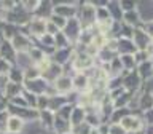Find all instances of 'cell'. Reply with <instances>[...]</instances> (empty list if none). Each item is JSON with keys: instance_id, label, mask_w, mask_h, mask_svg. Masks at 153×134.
I'll return each mask as SVG.
<instances>
[{"instance_id": "obj_32", "label": "cell", "mask_w": 153, "mask_h": 134, "mask_svg": "<svg viewBox=\"0 0 153 134\" xmlns=\"http://www.w3.org/2000/svg\"><path fill=\"white\" fill-rule=\"evenodd\" d=\"M10 70H11V64L0 57V75H8Z\"/></svg>"}, {"instance_id": "obj_11", "label": "cell", "mask_w": 153, "mask_h": 134, "mask_svg": "<svg viewBox=\"0 0 153 134\" xmlns=\"http://www.w3.org/2000/svg\"><path fill=\"white\" fill-rule=\"evenodd\" d=\"M11 46L14 51L18 53H26L27 50H30V43L29 38L24 34H14V37L11 38Z\"/></svg>"}, {"instance_id": "obj_18", "label": "cell", "mask_w": 153, "mask_h": 134, "mask_svg": "<svg viewBox=\"0 0 153 134\" xmlns=\"http://www.w3.org/2000/svg\"><path fill=\"white\" fill-rule=\"evenodd\" d=\"M38 120H40V124L45 129H53V121H54V113L51 110H40L38 112Z\"/></svg>"}, {"instance_id": "obj_2", "label": "cell", "mask_w": 153, "mask_h": 134, "mask_svg": "<svg viewBox=\"0 0 153 134\" xmlns=\"http://www.w3.org/2000/svg\"><path fill=\"white\" fill-rule=\"evenodd\" d=\"M120 124H121V128L126 131V134H139L142 133V129L145 128V124H143L142 121V117H137V115H132L129 113L126 115L121 121H120Z\"/></svg>"}, {"instance_id": "obj_8", "label": "cell", "mask_w": 153, "mask_h": 134, "mask_svg": "<svg viewBox=\"0 0 153 134\" xmlns=\"http://www.w3.org/2000/svg\"><path fill=\"white\" fill-rule=\"evenodd\" d=\"M72 83H74V89L76 93H86L89 89V77L85 72H76L72 77Z\"/></svg>"}, {"instance_id": "obj_36", "label": "cell", "mask_w": 153, "mask_h": 134, "mask_svg": "<svg viewBox=\"0 0 153 134\" xmlns=\"http://www.w3.org/2000/svg\"><path fill=\"white\" fill-rule=\"evenodd\" d=\"M65 134H74V133H72V131H70V133H65Z\"/></svg>"}, {"instance_id": "obj_34", "label": "cell", "mask_w": 153, "mask_h": 134, "mask_svg": "<svg viewBox=\"0 0 153 134\" xmlns=\"http://www.w3.org/2000/svg\"><path fill=\"white\" fill-rule=\"evenodd\" d=\"M38 3L40 2H22V8L26 10V11H35Z\"/></svg>"}, {"instance_id": "obj_7", "label": "cell", "mask_w": 153, "mask_h": 134, "mask_svg": "<svg viewBox=\"0 0 153 134\" xmlns=\"http://www.w3.org/2000/svg\"><path fill=\"white\" fill-rule=\"evenodd\" d=\"M132 43L137 48V51H145V48L152 43V38L142 31L140 27L134 29V35H132Z\"/></svg>"}, {"instance_id": "obj_31", "label": "cell", "mask_w": 153, "mask_h": 134, "mask_svg": "<svg viewBox=\"0 0 153 134\" xmlns=\"http://www.w3.org/2000/svg\"><path fill=\"white\" fill-rule=\"evenodd\" d=\"M140 29L143 32L147 34L148 37L153 40V21H147V22H142V26H140Z\"/></svg>"}, {"instance_id": "obj_38", "label": "cell", "mask_w": 153, "mask_h": 134, "mask_svg": "<svg viewBox=\"0 0 153 134\" xmlns=\"http://www.w3.org/2000/svg\"><path fill=\"white\" fill-rule=\"evenodd\" d=\"M152 94H153V91H152Z\"/></svg>"}, {"instance_id": "obj_17", "label": "cell", "mask_w": 153, "mask_h": 134, "mask_svg": "<svg viewBox=\"0 0 153 134\" xmlns=\"http://www.w3.org/2000/svg\"><path fill=\"white\" fill-rule=\"evenodd\" d=\"M0 57L5 61H8L10 64L14 62V59H16V51L13 50L11 43H8V42L2 43V46H0Z\"/></svg>"}, {"instance_id": "obj_13", "label": "cell", "mask_w": 153, "mask_h": 134, "mask_svg": "<svg viewBox=\"0 0 153 134\" xmlns=\"http://www.w3.org/2000/svg\"><path fill=\"white\" fill-rule=\"evenodd\" d=\"M85 118H86V110L78 107V105H75L74 110H72V113H70V120H69L72 129L76 128V126H80V124H83Z\"/></svg>"}, {"instance_id": "obj_6", "label": "cell", "mask_w": 153, "mask_h": 134, "mask_svg": "<svg viewBox=\"0 0 153 134\" xmlns=\"http://www.w3.org/2000/svg\"><path fill=\"white\" fill-rule=\"evenodd\" d=\"M26 89L29 91L30 94H33V96H42V94H46V91H48V88H50V85L46 83L45 80L42 78H37V80H30V81H26Z\"/></svg>"}, {"instance_id": "obj_35", "label": "cell", "mask_w": 153, "mask_h": 134, "mask_svg": "<svg viewBox=\"0 0 153 134\" xmlns=\"http://www.w3.org/2000/svg\"><path fill=\"white\" fill-rule=\"evenodd\" d=\"M142 121H143V124H145V121H147V124H153V109L147 110V112H143Z\"/></svg>"}, {"instance_id": "obj_24", "label": "cell", "mask_w": 153, "mask_h": 134, "mask_svg": "<svg viewBox=\"0 0 153 134\" xmlns=\"http://www.w3.org/2000/svg\"><path fill=\"white\" fill-rule=\"evenodd\" d=\"M8 78L11 83L19 85L21 81H24V70L22 69H11L8 72Z\"/></svg>"}, {"instance_id": "obj_9", "label": "cell", "mask_w": 153, "mask_h": 134, "mask_svg": "<svg viewBox=\"0 0 153 134\" xmlns=\"http://www.w3.org/2000/svg\"><path fill=\"white\" fill-rule=\"evenodd\" d=\"M72 56H74V50H72V48H64V50H56L51 54L50 59H51V62H54V64L62 67L64 64H67V62H70Z\"/></svg>"}, {"instance_id": "obj_23", "label": "cell", "mask_w": 153, "mask_h": 134, "mask_svg": "<svg viewBox=\"0 0 153 134\" xmlns=\"http://www.w3.org/2000/svg\"><path fill=\"white\" fill-rule=\"evenodd\" d=\"M40 77H42V74H40V69H38L37 66H30L24 70V78H26V81L37 80V78H40Z\"/></svg>"}, {"instance_id": "obj_19", "label": "cell", "mask_w": 153, "mask_h": 134, "mask_svg": "<svg viewBox=\"0 0 153 134\" xmlns=\"http://www.w3.org/2000/svg\"><path fill=\"white\" fill-rule=\"evenodd\" d=\"M137 107L147 112V110L153 109V94L152 93H147V91H142V94H139V104Z\"/></svg>"}, {"instance_id": "obj_26", "label": "cell", "mask_w": 153, "mask_h": 134, "mask_svg": "<svg viewBox=\"0 0 153 134\" xmlns=\"http://www.w3.org/2000/svg\"><path fill=\"white\" fill-rule=\"evenodd\" d=\"M5 94L8 96V98H16V96L21 94V86L16 85V83H11V81H8L7 88H5Z\"/></svg>"}, {"instance_id": "obj_16", "label": "cell", "mask_w": 153, "mask_h": 134, "mask_svg": "<svg viewBox=\"0 0 153 134\" xmlns=\"http://www.w3.org/2000/svg\"><path fill=\"white\" fill-rule=\"evenodd\" d=\"M24 128V120L19 118V117H14V115H11V117L8 118L7 121V129L8 133H13V134H19L22 131Z\"/></svg>"}, {"instance_id": "obj_14", "label": "cell", "mask_w": 153, "mask_h": 134, "mask_svg": "<svg viewBox=\"0 0 153 134\" xmlns=\"http://www.w3.org/2000/svg\"><path fill=\"white\" fill-rule=\"evenodd\" d=\"M136 51H137V48L134 46L132 40H129V38H118L117 53L120 56H121V54H134Z\"/></svg>"}, {"instance_id": "obj_28", "label": "cell", "mask_w": 153, "mask_h": 134, "mask_svg": "<svg viewBox=\"0 0 153 134\" xmlns=\"http://www.w3.org/2000/svg\"><path fill=\"white\" fill-rule=\"evenodd\" d=\"M38 40H40L45 46H50V48H53V50H56V46H54V37H53V35H48V34H45V35H42Z\"/></svg>"}, {"instance_id": "obj_22", "label": "cell", "mask_w": 153, "mask_h": 134, "mask_svg": "<svg viewBox=\"0 0 153 134\" xmlns=\"http://www.w3.org/2000/svg\"><path fill=\"white\" fill-rule=\"evenodd\" d=\"M118 57H120V62H121L124 72H131V70H134V67H136L134 54H121V56H118Z\"/></svg>"}, {"instance_id": "obj_25", "label": "cell", "mask_w": 153, "mask_h": 134, "mask_svg": "<svg viewBox=\"0 0 153 134\" xmlns=\"http://www.w3.org/2000/svg\"><path fill=\"white\" fill-rule=\"evenodd\" d=\"M54 46H57V50H64V48H70V42L65 38V35L62 32H57L54 35Z\"/></svg>"}, {"instance_id": "obj_4", "label": "cell", "mask_w": 153, "mask_h": 134, "mask_svg": "<svg viewBox=\"0 0 153 134\" xmlns=\"http://www.w3.org/2000/svg\"><path fill=\"white\" fill-rule=\"evenodd\" d=\"M81 26H80V21L76 18H72V19H67V22H65V27L62 29V34L65 35V38L70 42V45L72 43H76L78 42V37H80V34H81Z\"/></svg>"}, {"instance_id": "obj_21", "label": "cell", "mask_w": 153, "mask_h": 134, "mask_svg": "<svg viewBox=\"0 0 153 134\" xmlns=\"http://www.w3.org/2000/svg\"><path fill=\"white\" fill-rule=\"evenodd\" d=\"M29 57H30V61H32V64L33 66H37V64H40V62L46 57L45 54V51H42L38 46H33L29 50Z\"/></svg>"}, {"instance_id": "obj_5", "label": "cell", "mask_w": 153, "mask_h": 134, "mask_svg": "<svg viewBox=\"0 0 153 134\" xmlns=\"http://www.w3.org/2000/svg\"><path fill=\"white\" fill-rule=\"evenodd\" d=\"M76 7L74 2H61V3H53V14L56 16H61L64 19H72V18H76Z\"/></svg>"}, {"instance_id": "obj_27", "label": "cell", "mask_w": 153, "mask_h": 134, "mask_svg": "<svg viewBox=\"0 0 153 134\" xmlns=\"http://www.w3.org/2000/svg\"><path fill=\"white\" fill-rule=\"evenodd\" d=\"M48 21H51L54 26L59 29V31H62V29L65 27V22H67V19H64V18H61V16H56V14H51L50 16V19Z\"/></svg>"}, {"instance_id": "obj_3", "label": "cell", "mask_w": 153, "mask_h": 134, "mask_svg": "<svg viewBox=\"0 0 153 134\" xmlns=\"http://www.w3.org/2000/svg\"><path fill=\"white\" fill-rule=\"evenodd\" d=\"M51 88L54 89L56 94L59 96H67L74 91V83H72V77L67 74H62L59 78H56L51 83Z\"/></svg>"}, {"instance_id": "obj_12", "label": "cell", "mask_w": 153, "mask_h": 134, "mask_svg": "<svg viewBox=\"0 0 153 134\" xmlns=\"http://www.w3.org/2000/svg\"><path fill=\"white\" fill-rule=\"evenodd\" d=\"M121 21L126 24V26L132 27V29H139V27L142 26V19H140V14H139L137 10L123 13V19H121Z\"/></svg>"}, {"instance_id": "obj_1", "label": "cell", "mask_w": 153, "mask_h": 134, "mask_svg": "<svg viewBox=\"0 0 153 134\" xmlns=\"http://www.w3.org/2000/svg\"><path fill=\"white\" fill-rule=\"evenodd\" d=\"M76 19L80 21L81 29H89L96 22V8H94V5L91 2H86L85 5H81Z\"/></svg>"}, {"instance_id": "obj_30", "label": "cell", "mask_w": 153, "mask_h": 134, "mask_svg": "<svg viewBox=\"0 0 153 134\" xmlns=\"http://www.w3.org/2000/svg\"><path fill=\"white\" fill-rule=\"evenodd\" d=\"M108 134H126V131L121 128L120 123H110L108 124Z\"/></svg>"}, {"instance_id": "obj_33", "label": "cell", "mask_w": 153, "mask_h": 134, "mask_svg": "<svg viewBox=\"0 0 153 134\" xmlns=\"http://www.w3.org/2000/svg\"><path fill=\"white\" fill-rule=\"evenodd\" d=\"M57 32H61V31H59V29H57L51 21H48V19H46V34H48V35H53V37H54Z\"/></svg>"}, {"instance_id": "obj_15", "label": "cell", "mask_w": 153, "mask_h": 134, "mask_svg": "<svg viewBox=\"0 0 153 134\" xmlns=\"http://www.w3.org/2000/svg\"><path fill=\"white\" fill-rule=\"evenodd\" d=\"M137 67H139V69H137V75L140 77L142 83H143V81H147V80H150L152 77H153L152 61H145V62H142V64H139Z\"/></svg>"}, {"instance_id": "obj_37", "label": "cell", "mask_w": 153, "mask_h": 134, "mask_svg": "<svg viewBox=\"0 0 153 134\" xmlns=\"http://www.w3.org/2000/svg\"><path fill=\"white\" fill-rule=\"evenodd\" d=\"M7 134H13V133H7Z\"/></svg>"}, {"instance_id": "obj_29", "label": "cell", "mask_w": 153, "mask_h": 134, "mask_svg": "<svg viewBox=\"0 0 153 134\" xmlns=\"http://www.w3.org/2000/svg\"><path fill=\"white\" fill-rule=\"evenodd\" d=\"M120 3V8H121L123 13H128V11H132V10H137V3L136 2H118Z\"/></svg>"}, {"instance_id": "obj_10", "label": "cell", "mask_w": 153, "mask_h": 134, "mask_svg": "<svg viewBox=\"0 0 153 134\" xmlns=\"http://www.w3.org/2000/svg\"><path fill=\"white\" fill-rule=\"evenodd\" d=\"M29 32H30L32 35H35L37 38L45 35L46 34V19H42L38 16L30 19V21H29Z\"/></svg>"}, {"instance_id": "obj_20", "label": "cell", "mask_w": 153, "mask_h": 134, "mask_svg": "<svg viewBox=\"0 0 153 134\" xmlns=\"http://www.w3.org/2000/svg\"><path fill=\"white\" fill-rule=\"evenodd\" d=\"M107 10H108L110 18H112L113 22H118L123 19V11H121V8H120L118 2H107Z\"/></svg>"}]
</instances>
